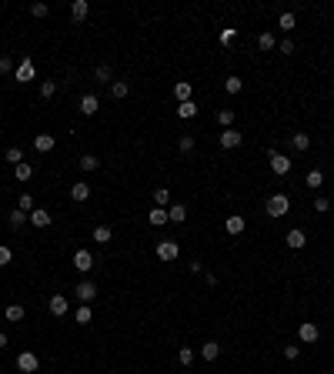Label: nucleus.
Returning a JSON list of instances; mask_svg holds the SVG:
<instances>
[{
  "instance_id": "nucleus-6",
  "label": "nucleus",
  "mask_w": 334,
  "mask_h": 374,
  "mask_svg": "<svg viewBox=\"0 0 334 374\" xmlns=\"http://www.w3.org/2000/svg\"><path fill=\"white\" fill-rule=\"evenodd\" d=\"M34 74H37V71H34V57H24V60H20V67L14 71V80H17V84H30Z\"/></svg>"
},
{
  "instance_id": "nucleus-20",
  "label": "nucleus",
  "mask_w": 334,
  "mask_h": 374,
  "mask_svg": "<svg viewBox=\"0 0 334 374\" xmlns=\"http://www.w3.org/2000/svg\"><path fill=\"white\" fill-rule=\"evenodd\" d=\"M177 117H181V120H191V117H197V104H194V100H184V104H177Z\"/></svg>"
},
{
  "instance_id": "nucleus-7",
  "label": "nucleus",
  "mask_w": 334,
  "mask_h": 374,
  "mask_svg": "<svg viewBox=\"0 0 334 374\" xmlns=\"http://www.w3.org/2000/svg\"><path fill=\"white\" fill-rule=\"evenodd\" d=\"M241 144H244V134H241V130H234V127L221 130V147L224 151H234V147H241Z\"/></svg>"
},
{
  "instance_id": "nucleus-37",
  "label": "nucleus",
  "mask_w": 334,
  "mask_h": 374,
  "mask_svg": "<svg viewBox=\"0 0 334 374\" xmlns=\"http://www.w3.org/2000/svg\"><path fill=\"white\" fill-rule=\"evenodd\" d=\"M7 164H14V167H17V164H24V151H20V147H10V151H7Z\"/></svg>"
},
{
  "instance_id": "nucleus-31",
  "label": "nucleus",
  "mask_w": 334,
  "mask_h": 374,
  "mask_svg": "<svg viewBox=\"0 0 334 374\" xmlns=\"http://www.w3.org/2000/svg\"><path fill=\"white\" fill-rule=\"evenodd\" d=\"M224 90H227V94H241V90H244V80H241V77H227V80H224Z\"/></svg>"
},
{
  "instance_id": "nucleus-24",
  "label": "nucleus",
  "mask_w": 334,
  "mask_h": 374,
  "mask_svg": "<svg viewBox=\"0 0 334 374\" xmlns=\"http://www.w3.org/2000/svg\"><path fill=\"white\" fill-rule=\"evenodd\" d=\"M130 94L127 80H111V97H117V100H124V97Z\"/></svg>"
},
{
  "instance_id": "nucleus-40",
  "label": "nucleus",
  "mask_w": 334,
  "mask_h": 374,
  "mask_svg": "<svg viewBox=\"0 0 334 374\" xmlns=\"http://www.w3.org/2000/svg\"><path fill=\"white\" fill-rule=\"evenodd\" d=\"M177 147H181L184 154H191V151H194V137H191V134H181V141H177Z\"/></svg>"
},
{
  "instance_id": "nucleus-9",
  "label": "nucleus",
  "mask_w": 334,
  "mask_h": 374,
  "mask_svg": "<svg viewBox=\"0 0 334 374\" xmlns=\"http://www.w3.org/2000/svg\"><path fill=\"white\" fill-rule=\"evenodd\" d=\"M97 111H101V100H97V94H84V97H80V114H84V117H94Z\"/></svg>"
},
{
  "instance_id": "nucleus-19",
  "label": "nucleus",
  "mask_w": 334,
  "mask_h": 374,
  "mask_svg": "<svg viewBox=\"0 0 334 374\" xmlns=\"http://www.w3.org/2000/svg\"><path fill=\"white\" fill-rule=\"evenodd\" d=\"M87 14H90L87 0H74V4H71V17H74V20H87Z\"/></svg>"
},
{
  "instance_id": "nucleus-26",
  "label": "nucleus",
  "mask_w": 334,
  "mask_h": 374,
  "mask_svg": "<svg viewBox=\"0 0 334 374\" xmlns=\"http://www.w3.org/2000/svg\"><path fill=\"white\" fill-rule=\"evenodd\" d=\"M27 221H30V214H27V211H20V207H17V211H10V227H14V231H17V227H24Z\"/></svg>"
},
{
  "instance_id": "nucleus-8",
  "label": "nucleus",
  "mask_w": 334,
  "mask_h": 374,
  "mask_svg": "<svg viewBox=\"0 0 334 374\" xmlns=\"http://www.w3.org/2000/svg\"><path fill=\"white\" fill-rule=\"evenodd\" d=\"M74 294H77L84 304H90V301L97 297V284H94V281H80V284L74 287Z\"/></svg>"
},
{
  "instance_id": "nucleus-29",
  "label": "nucleus",
  "mask_w": 334,
  "mask_h": 374,
  "mask_svg": "<svg viewBox=\"0 0 334 374\" xmlns=\"http://www.w3.org/2000/svg\"><path fill=\"white\" fill-rule=\"evenodd\" d=\"M77 164H80V171H87V174H90V171H97V167H101V160H97L94 154H84V157H80Z\"/></svg>"
},
{
  "instance_id": "nucleus-10",
  "label": "nucleus",
  "mask_w": 334,
  "mask_h": 374,
  "mask_svg": "<svg viewBox=\"0 0 334 374\" xmlns=\"http://www.w3.org/2000/svg\"><path fill=\"white\" fill-rule=\"evenodd\" d=\"M47 308H50V314H54V318H64L67 311H71V304H67L64 294H54V297L47 301Z\"/></svg>"
},
{
  "instance_id": "nucleus-22",
  "label": "nucleus",
  "mask_w": 334,
  "mask_h": 374,
  "mask_svg": "<svg viewBox=\"0 0 334 374\" xmlns=\"http://www.w3.org/2000/svg\"><path fill=\"white\" fill-rule=\"evenodd\" d=\"M214 120H217V124H221L224 130H227V127H231V124H234V111H231V107H217Z\"/></svg>"
},
{
  "instance_id": "nucleus-13",
  "label": "nucleus",
  "mask_w": 334,
  "mask_h": 374,
  "mask_svg": "<svg viewBox=\"0 0 334 374\" xmlns=\"http://www.w3.org/2000/svg\"><path fill=\"white\" fill-rule=\"evenodd\" d=\"M284 241H287V247H294V251H301V247L308 244V234H304L301 227H294V231H287V237H284Z\"/></svg>"
},
{
  "instance_id": "nucleus-45",
  "label": "nucleus",
  "mask_w": 334,
  "mask_h": 374,
  "mask_svg": "<svg viewBox=\"0 0 334 374\" xmlns=\"http://www.w3.org/2000/svg\"><path fill=\"white\" fill-rule=\"evenodd\" d=\"M297 354H301V348H297V344H287V348H284V358H287V361H297Z\"/></svg>"
},
{
  "instance_id": "nucleus-48",
  "label": "nucleus",
  "mask_w": 334,
  "mask_h": 374,
  "mask_svg": "<svg viewBox=\"0 0 334 374\" xmlns=\"http://www.w3.org/2000/svg\"><path fill=\"white\" fill-rule=\"evenodd\" d=\"M234 33H238V30H234V27H227V30H221V44H231V40H234Z\"/></svg>"
},
{
  "instance_id": "nucleus-34",
  "label": "nucleus",
  "mask_w": 334,
  "mask_h": 374,
  "mask_svg": "<svg viewBox=\"0 0 334 374\" xmlns=\"http://www.w3.org/2000/svg\"><path fill=\"white\" fill-rule=\"evenodd\" d=\"M294 24H297V17L287 10V14H281V20H278V27L281 30H294Z\"/></svg>"
},
{
  "instance_id": "nucleus-41",
  "label": "nucleus",
  "mask_w": 334,
  "mask_h": 374,
  "mask_svg": "<svg viewBox=\"0 0 334 374\" xmlns=\"http://www.w3.org/2000/svg\"><path fill=\"white\" fill-rule=\"evenodd\" d=\"M40 94H44V97H54L57 94V80H44V84H40Z\"/></svg>"
},
{
  "instance_id": "nucleus-38",
  "label": "nucleus",
  "mask_w": 334,
  "mask_h": 374,
  "mask_svg": "<svg viewBox=\"0 0 334 374\" xmlns=\"http://www.w3.org/2000/svg\"><path fill=\"white\" fill-rule=\"evenodd\" d=\"M304 184H308V187H321V184H324V174H321V171H311V174L304 177Z\"/></svg>"
},
{
  "instance_id": "nucleus-5",
  "label": "nucleus",
  "mask_w": 334,
  "mask_h": 374,
  "mask_svg": "<svg viewBox=\"0 0 334 374\" xmlns=\"http://www.w3.org/2000/svg\"><path fill=\"white\" fill-rule=\"evenodd\" d=\"M297 337H301V344H314L321 337V327L314 324V321H301V327H297Z\"/></svg>"
},
{
  "instance_id": "nucleus-42",
  "label": "nucleus",
  "mask_w": 334,
  "mask_h": 374,
  "mask_svg": "<svg viewBox=\"0 0 334 374\" xmlns=\"http://www.w3.org/2000/svg\"><path fill=\"white\" fill-rule=\"evenodd\" d=\"M17 207L30 214V211H34V197H30V194H20V200H17Z\"/></svg>"
},
{
  "instance_id": "nucleus-35",
  "label": "nucleus",
  "mask_w": 334,
  "mask_h": 374,
  "mask_svg": "<svg viewBox=\"0 0 334 374\" xmlns=\"http://www.w3.org/2000/svg\"><path fill=\"white\" fill-rule=\"evenodd\" d=\"M4 314H7V321H24V308H20V304H7Z\"/></svg>"
},
{
  "instance_id": "nucleus-3",
  "label": "nucleus",
  "mask_w": 334,
  "mask_h": 374,
  "mask_svg": "<svg viewBox=\"0 0 334 374\" xmlns=\"http://www.w3.org/2000/svg\"><path fill=\"white\" fill-rule=\"evenodd\" d=\"M268 164H271V171H274L278 177H284L287 171H291V157H287V154H281V151H271V154H268Z\"/></svg>"
},
{
  "instance_id": "nucleus-21",
  "label": "nucleus",
  "mask_w": 334,
  "mask_h": 374,
  "mask_svg": "<svg viewBox=\"0 0 334 374\" xmlns=\"http://www.w3.org/2000/svg\"><path fill=\"white\" fill-rule=\"evenodd\" d=\"M90 237H94L97 244H111L114 231H111V227H107V224H97V227H94V234H90Z\"/></svg>"
},
{
  "instance_id": "nucleus-50",
  "label": "nucleus",
  "mask_w": 334,
  "mask_h": 374,
  "mask_svg": "<svg viewBox=\"0 0 334 374\" xmlns=\"http://www.w3.org/2000/svg\"><path fill=\"white\" fill-rule=\"evenodd\" d=\"M0 348H7V334H0Z\"/></svg>"
},
{
  "instance_id": "nucleus-30",
  "label": "nucleus",
  "mask_w": 334,
  "mask_h": 374,
  "mask_svg": "<svg viewBox=\"0 0 334 374\" xmlns=\"http://www.w3.org/2000/svg\"><path fill=\"white\" fill-rule=\"evenodd\" d=\"M74 321H77V324H84V327H87L90 321H94V314H90V304H84V308H77V314H74Z\"/></svg>"
},
{
  "instance_id": "nucleus-12",
  "label": "nucleus",
  "mask_w": 334,
  "mask_h": 374,
  "mask_svg": "<svg viewBox=\"0 0 334 374\" xmlns=\"http://www.w3.org/2000/svg\"><path fill=\"white\" fill-rule=\"evenodd\" d=\"M50 221H54V217H50V211H44V207H34V211H30V224H34V227H50Z\"/></svg>"
},
{
  "instance_id": "nucleus-17",
  "label": "nucleus",
  "mask_w": 334,
  "mask_h": 374,
  "mask_svg": "<svg viewBox=\"0 0 334 374\" xmlns=\"http://www.w3.org/2000/svg\"><path fill=\"white\" fill-rule=\"evenodd\" d=\"M71 197L77 200V204H84V200L90 197V187H87V181H77V184H71Z\"/></svg>"
},
{
  "instance_id": "nucleus-25",
  "label": "nucleus",
  "mask_w": 334,
  "mask_h": 374,
  "mask_svg": "<svg viewBox=\"0 0 334 374\" xmlns=\"http://www.w3.org/2000/svg\"><path fill=\"white\" fill-rule=\"evenodd\" d=\"M147 221H151L154 227H160V224H167V221H171V217H167V207H154L151 214H147Z\"/></svg>"
},
{
  "instance_id": "nucleus-32",
  "label": "nucleus",
  "mask_w": 334,
  "mask_h": 374,
  "mask_svg": "<svg viewBox=\"0 0 334 374\" xmlns=\"http://www.w3.org/2000/svg\"><path fill=\"white\" fill-rule=\"evenodd\" d=\"M291 147H294V151H308V147H311V137L308 134H294V137H291Z\"/></svg>"
},
{
  "instance_id": "nucleus-4",
  "label": "nucleus",
  "mask_w": 334,
  "mask_h": 374,
  "mask_svg": "<svg viewBox=\"0 0 334 374\" xmlns=\"http://www.w3.org/2000/svg\"><path fill=\"white\" fill-rule=\"evenodd\" d=\"M154 251H157V257L160 261H177V254H181V247H177V241H157V247H154Z\"/></svg>"
},
{
  "instance_id": "nucleus-2",
  "label": "nucleus",
  "mask_w": 334,
  "mask_h": 374,
  "mask_svg": "<svg viewBox=\"0 0 334 374\" xmlns=\"http://www.w3.org/2000/svg\"><path fill=\"white\" fill-rule=\"evenodd\" d=\"M37 367H40V358L34 354V351H20V354H17V371L37 374Z\"/></svg>"
},
{
  "instance_id": "nucleus-27",
  "label": "nucleus",
  "mask_w": 334,
  "mask_h": 374,
  "mask_svg": "<svg viewBox=\"0 0 334 374\" xmlns=\"http://www.w3.org/2000/svg\"><path fill=\"white\" fill-rule=\"evenodd\" d=\"M14 177H17V181H30V177H34V164H27V160H24V164H17Z\"/></svg>"
},
{
  "instance_id": "nucleus-49",
  "label": "nucleus",
  "mask_w": 334,
  "mask_h": 374,
  "mask_svg": "<svg viewBox=\"0 0 334 374\" xmlns=\"http://www.w3.org/2000/svg\"><path fill=\"white\" fill-rule=\"evenodd\" d=\"M14 71V64H10V57H0V74H10Z\"/></svg>"
},
{
  "instance_id": "nucleus-39",
  "label": "nucleus",
  "mask_w": 334,
  "mask_h": 374,
  "mask_svg": "<svg viewBox=\"0 0 334 374\" xmlns=\"http://www.w3.org/2000/svg\"><path fill=\"white\" fill-rule=\"evenodd\" d=\"M177 361H181L184 367L194 364V348H181V351H177Z\"/></svg>"
},
{
  "instance_id": "nucleus-47",
  "label": "nucleus",
  "mask_w": 334,
  "mask_h": 374,
  "mask_svg": "<svg viewBox=\"0 0 334 374\" xmlns=\"http://www.w3.org/2000/svg\"><path fill=\"white\" fill-rule=\"evenodd\" d=\"M327 207H331V200H327V197H318V200H314V211H318V214H324Z\"/></svg>"
},
{
  "instance_id": "nucleus-46",
  "label": "nucleus",
  "mask_w": 334,
  "mask_h": 374,
  "mask_svg": "<svg viewBox=\"0 0 334 374\" xmlns=\"http://www.w3.org/2000/svg\"><path fill=\"white\" fill-rule=\"evenodd\" d=\"M30 14H34V17H47V14H50V7H47V4H34Z\"/></svg>"
},
{
  "instance_id": "nucleus-1",
  "label": "nucleus",
  "mask_w": 334,
  "mask_h": 374,
  "mask_svg": "<svg viewBox=\"0 0 334 374\" xmlns=\"http://www.w3.org/2000/svg\"><path fill=\"white\" fill-rule=\"evenodd\" d=\"M264 211H268V214L278 221V217H284L287 211H291V197H287V194H271L268 204H264Z\"/></svg>"
},
{
  "instance_id": "nucleus-23",
  "label": "nucleus",
  "mask_w": 334,
  "mask_h": 374,
  "mask_svg": "<svg viewBox=\"0 0 334 374\" xmlns=\"http://www.w3.org/2000/svg\"><path fill=\"white\" fill-rule=\"evenodd\" d=\"M167 217H171L174 224H184V221H187V207H184V204H171V207H167Z\"/></svg>"
},
{
  "instance_id": "nucleus-18",
  "label": "nucleus",
  "mask_w": 334,
  "mask_h": 374,
  "mask_svg": "<svg viewBox=\"0 0 334 374\" xmlns=\"http://www.w3.org/2000/svg\"><path fill=\"white\" fill-rule=\"evenodd\" d=\"M244 227H247V221H244L241 214H231L227 221H224V231H227V234H241Z\"/></svg>"
},
{
  "instance_id": "nucleus-11",
  "label": "nucleus",
  "mask_w": 334,
  "mask_h": 374,
  "mask_svg": "<svg viewBox=\"0 0 334 374\" xmlns=\"http://www.w3.org/2000/svg\"><path fill=\"white\" fill-rule=\"evenodd\" d=\"M74 267H77L80 274H87L90 267H94V254H90V251H77V254H74Z\"/></svg>"
},
{
  "instance_id": "nucleus-36",
  "label": "nucleus",
  "mask_w": 334,
  "mask_h": 374,
  "mask_svg": "<svg viewBox=\"0 0 334 374\" xmlns=\"http://www.w3.org/2000/svg\"><path fill=\"white\" fill-rule=\"evenodd\" d=\"M257 47H261V50H274V33L264 30L261 37H257Z\"/></svg>"
},
{
  "instance_id": "nucleus-33",
  "label": "nucleus",
  "mask_w": 334,
  "mask_h": 374,
  "mask_svg": "<svg viewBox=\"0 0 334 374\" xmlns=\"http://www.w3.org/2000/svg\"><path fill=\"white\" fill-rule=\"evenodd\" d=\"M154 200H157V207H167L171 204V187H157V191H154Z\"/></svg>"
},
{
  "instance_id": "nucleus-15",
  "label": "nucleus",
  "mask_w": 334,
  "mask_h": 374,
  "mask_svg": "<svg viewBox=\"0 0 334 374\" xmlns=\"http://www.w3.org/2000/svg\"><path fill=\"white\" fill-rule=\"evenodd\" d=\"M201 358H204V361H217V358H221V344H217V341H204V344H201Z\"/></svg>"
},
{
  "instance_id": "nucleus-14",
  "label": "nucleus",
  "mask_w": 334,
  "mask_h": 374,
  "mask_svg": "<svg viewBox=\"0 0 334 374\" xmlns=\"http://www.w3.org/2000/svg\"><path fill=\"white\" fill-rule=\"evenodd\" d=\"M34 151H37V154L54 151V134H37V137H34Z\"/></svg>"
},
{
  "instance_id": "nucleus-28",
  "label": "nucleus",
  "mask_w": 334,
  "mask_h": 374,
  "mask_svg": "<svg viewBox=\"0 0 334 374\" xmlns=\"http://www.w3.org/2000/svg\"><path fill=\"white\" fill-rule=\"evenodd\" d=\"M111 77H114V71L107 64H97L94 67V80H101V84H111Z\"/></svg>"
},
{
  "instance_id": "nucleus-43",
  "label": "nucleus",
  "mask_w": 334,
  "mask_h": 374,
  "mask_svg": "<svg viewBox=\"0 0 334 374\" xmlns=\"http://www.w3.org/2000/svg\"><path fill=\"white\" fill-rule=\"evenodd\" d=\"M14 261V251H10L7 244H0V267H4V264H10Z\"/></svg>"
},
{
  "instance_id": "nucleus-16",
  "label": "nucleus",
  "mask_w": 334,
  "mask_h": 374,
  "mask_svg": "<svg viewBox=\"0 0 334 374\" xmlns=\"http://www.w3.org/2000/svg\"><path fill=\"white\" fill-rule=\"evenodd\" d=\"M174 97H177V100H191V97H194V87H191V80H177V84H174Z\"/></svg>"
},
{
  "instance_id": "nucleus-44",
  "label": "nucleus",
  "mask_w": 334,
  "mask_h": 374,
  "mask_svg": "<svg viewBox=\"0 0 334 374\" xmlns=\"http://www.w3.org/2000/svg\"><path fill=\"white\" fill-rule=\"evenodd\" d=\"M278 50H281V54H284V57H291V54H294V40H281V44H278Z\"/></svg>"
}]
</instances>
